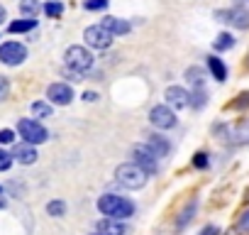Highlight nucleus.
Here are the masks:
<instances>
[{
    "instance_id": "4468645a",
    "label": "nucleus",
    "mask_w": 249,
    "mask_h": 235,
    "mask_svg": "<svg viewBox=\"0 0 249 235\" xmlns=\"http://www.w3.org/2000/svg\"><path fill=\"white\" fill-rule=\"evenodd\" d=\"M147 147H149V150H152L157 157H166V155H169V150H171L169 140H166V137H161V135H152Z\"/></svg>"
},
{
    "instance_id": "2f4dec72",
    "label": "nucleus",
    "mask_w": 249,
    "mask_h": 235,
    "mask_svg": "<svg viewBox=\"0 0 249 235\" xmlns=\"http://www.w3.org/2000/svg\"><path fill=\"white\" fill-rule=\"evenodd\" d=\"M3 20H5V8L0 5V25H3Z\"/></svg>"
},
{
    "instance_id": "473e14b6",
    "label": "nucleus",
    "mask_w": 249,
    "mask_h": 235,
    "mask_svg": "<svg viewBox=\"0 0 249 235\" xmlns=\"http://www.w3.org/2000/svg\"><path fill=\"white\" fill-rule=\"evenodd\" d=\"M215 233H217V230H215V228H208V230H205V233H203V235H215Z\"/></svg>"
},
{
    "instance_id": "5701e85b",
    "label": "nucleus",
    "mask_w": 249,
    "mask_h": 235,
    "mask_svg": "<svg viewBox=\"0 0 249 235\" xmlns=\"http://www.w3.org/2000/svg\"><path fill=\"white\" fill-rule=\"evenodd\" d=\"M191 105H193V108H203V105H205V91H203V88H196V91L191 93Z\"/></svg>"
},
{
    "instance_id": "39448f33",
    "label": "nucleus",
    "mask_w": 249,
    "mask_h": 235,
    "mask_svg": "<svg viewBox=\"0 0 249 235\" xmlns=\"http://www.w3.org/2000/svg\"><path fill=\"white\" fill-rule=\"evenodd\" d=\"M83 39H86V44L93 47V49H107L110 42L115 39V35H112L110 30H105L103 25H93V27H86Z\"/></svg>"
},
{
    "instance_id": "9d476101",
    "label": "nucleus",
    "mask_w": 249,
    "mask_h": 235,
    "mask_svg": "<svg viewBox=\"0 0 249 235\" xmlns=\"http://www.w3.org/2000/svg\"><path fill=\"white\" fill-rule=\"evenodd\" d=\"M166 100L174 108H186V105H191V93L181 86H169L166 88Z\"/></svg>"
},
{
    "instance_id": "dca6fc26",
    "label": "nucleus",
    "mask_w": 249,
    "mask_h": 235,
    "mask_svg": "<svg viewBox=\"0 0 249 235\" xmlns=\"http://www.w3.org/2000/svg\"><path fill=\"white\" fill-rule=\"evenodd\" d=\"M35 27H37V18H25V20L10 22V32H13V35H18V32H30V30H35Z\"/></svg>"
},
{
    "instance_id": "1a4fd4ad",
    "label": "nucleus",
    "mask_w": 249,
    "mask_h": 235,
    "mask_svg": "<svg viewBox=\"0 0 249 235\" xmlns=\"http://www.w3.org/2000/svg\"><path fill=\"white\" fill-rule=\"evenodd\" d=\"M47 98H49L52 103H56V105H69V103L73 100V91H71V86H66V83H52L49 91H47Z\"/></svg>"
},
{
    "instance_id": "0eeeda50",
    "label": "nucleus",
    "mask_w": 249,
    "mask_h": 235,
    "mask_svg": "<svg viewBox=\"0 0 249 235\" xmlns=\"http://www.w3.org/2000/svg\"><path fill=\"white\" fill-rule=\"evenodd\" d=\"M149 120H152L154 128H159V130H169V128L176 125V115H174V110H171L169 105H154L152 113H149Z\"/></svg>"
},
{
    "instance_id": "412c9836",
    "label": "nucleus",
    "mask_w": 249,
    "mask_h": 235,
    "mask_svg": "<svg viewBox=\"0 0 249 235\" xmlns=\"http://www.w3.org/2000/svg\"><path fill=\"white\" fill-rule=\"evenodd\" d=\"M32 113H35V118H49L52 115V105L37 100V103H32Z\"/></svg>"
},
{
    "instance_id": "ddd939ff",
    "label": "nucleus",
    "mask_w": 249,
    "mask_h": 235,
    "mask_svg": "<svg viewBox=\"0 0 249 235\" xmlns=\"http://www.w3.org/2000/svg\"><path fill=\"white\" fill-rule=\"evenodd\" d=\"M98 233L100 235H124L127 233V225H122L117 218H103L98 223Z\"/></svg>"
},
{
    "instance_id": "9b49d317",
    "label": "nucleus",
    "mask_w": 249,
    "mask_h": 235,
    "mask_svg": "<svg viewBox=\"0 0 249 235\" xmlns=\"http://www.w3.org/2000/svg\"><path fill=\"white\" fill-rule=\"evenodd\" d=\"M37 150L30 145V142H20L13 147V159H18L20 164H35L37 162Z\"/></svg>"
},
{
    "instance_id": "a211bd4d",
    "label": "nucleus",
    "mask_w": 249,
    "mask_h": 235,
    "mask_svg": "<svg viewBox=\"0 0 249 235\" xmlns=\"http://www.w3.org/2000/svg\"><path fill=\"white\" fill-rule=\"evenodd\" d=\"M186 78H188L196 88H203V78H205V74H203L200 66H191V69L186 71Z\"/></svg>"
},
{
    "instance_id": "a878e982",
    "label": "nucleus",
    "mask_w": 249,
    "mask_h": 235,
    "mask_svg": "<svg viewBox=\"0 0 249 235\" xmlns=\"http://www.w3.org/2000/svg\"><path fill=\"white\" fill-rule=\"evenodd\" d=\"M10 164H13V155H8L5 150H0V172L10 169Z\"/></svg>"
},
{
    "instance_id": "f03ea898",
    "label": "nucleus",
    "mask_w": 249,
    "mask_h": 235,
    "mask_svg": "<svg viewBox=\"0 0 249 235\" xmlns=\"http://www.w3.org/2000/svg\"><path fill=\"white\" fill-rule=\"evenodd\" d=\"M115 179L124 189H142L147 184V172L142 167H137L135 162H127V164H120L115 169Z\"/></svg>"
},
{
    "instance_id": "7c9ffc66",
    "label": "nucleus",
    "mask_w": 249,
    "mask_h": 235,
    "mask_svg": "<svg viewBox=\"0 0 249 235\" xmlns=\"http://www.w3.org/2000/svg\"><path fill=\"white\" fill-rule=\"evenodd\" d=\"M83 98H86V100L90 103V100H98V93H93V91H88V93H86Z\"/></svg>"
},
{
    "instance_id": "72a5a7b5",
    "label": "nucleus",
    "mask_w": 249,
    "mask_h": 235,
    "mask_svg": "<svg viewBox=\"0 0 249 235\" xmlns=\"http://www.w3.org/2000/svg\"><path fill=\"white\" fill-rule=\"evenodd\" d=\"M0 208H5V198H0Z\"/></svg>"
},
{
    "instance_id": "f8f14e48",
    "label": "nucleus",
    "mask_w": 249,
    "mask_h": 235,
    "mask_svg": "<svg viewBox=\"0 0 249 235\" xmlns=\"http://www.w3.org/2000/svg\"><path fill=\"white\" fill-rule=\"evenodd\" d=\"M227 22H230L232 27H237V30H247V27H249V10L242 8V5L227 10Z\"/></svg>"
},
{
    "instance_id": "f257e3e1",
    "label": "nucleus",
    "mask_w": 249,
    "mask_h": 235,
    "mask_svg": "<svg viewBox=\"0 0 249 235\" xmlns=\"http://www.w3.org/2000/svg\"><path fill=\"white\" fill-rule=\"evenodd\" d=\"M98 211L103 215H107V218H117L120 220V218H130L135 213V206H132V201L122 198V196L105 194V196L98 198Z\"/></svg>"
},
{
    "instance_id": "c756f323",
    "label": "nucleus",
    "mask_w": 249,
    "mask_h": 235,
    "mask_svg": "<svg viewBox=\"0 0 249 235\" xmlns=\"http://www.w3.org/2000/svg\"><path fill=\"white\" fill-rule=\"evenodd\" d=\"M239 228H242V230H249V211L242 213V218H239Z\"/></svg>"
},
{
    "instance_id": "aec40b11",
    "label": "nucleus",
    "mask_w": 249,
    "mask_h": 235,
    "mask_svg": "<svg viewBox=\"0 0 249 235\" xmlns=\"http://www.w3.org/2000/svg\"><path fill=\"white\" fill-rule=\"evenodd\" d=\"M22 15L25 18H37L39 15V3H37V0H22Z\"/></svg>"
},
{
    "instance_id": "393cba45",
    "label": "nucleus",
    "mask_w": 249,
    "mask_h": 235,
    "mask_svg": "<svg viewBox=\"0 0 249 235\" xmlns=\"http://www.w3.org/2000/svg\"><path fill=\"white\" fill-rule=\"evenodd\" d=\"M86 10H105L107 8V0H86Z\"/></svg>"
},
{
    "instance_id": "e433bc0d",
    "label": "nucleus",
    "mask_w": 249,
    "mask_h": 235,
    "mask_svg": "<svg viewBox=\"0 0 249 235\" xmlns=\"http://www.w3.org/2000/svg\"><path fill=\"white\" fill-rule=\"evenodd\" d=\"M0 191H3V186H0Z\"/></svg>"
},
{
    "instance_id": "423d86ee",
    "label": "nucleus",
    "mask_w": 249,
    "mask_h": 235,
    "mask_svg": "<svg viewBox=\"0 0 249 235\" xmlns=\"http://www.w3.org/2000/svg\"><path fill=\"white\" fill-rule=\"evenodd\" d=\"M27 59V49L18 42H5L3 47H0V61L8 64V66H18Z\"/></svg>"
},
{
    "instance_id": "cd10ccee",
    "label": "nucleus",
    "mask_w": 249,
    "mask_h": 235,
    "mask_svg": "<svg viewBox=\"0 0 249 235\" xmlns=\"http://www.w3.org/2000/svg\"><path fill=\"white\" fill-rule=\"evenodd\" d=\"M8 93H10V83H8L5 76H0V100H5Z\"/></svg>"
},
{
    "instance_id": "20e7f679",
    "label": "nucleus",
    "mask_w": 249,
    "mask_h": 235,
    "mask_svg": "<svg viewBox=\"0 0 249 235\" xmlns=\"http://www.w3.org/2000/svg\"><path fill=\"white\" fill-rule=\"evenodd\" d=\"M18 130H20L22 140L30 142V145H39V142H44L49 137V133L44 130V125H39L37 120H30V118H25V120L18 123Z\"/></svg>"
},
{
    "instance_id": "2eb2a0df",
    "label": "nucleus",
    "mask_w": 249,
    "mask_h": 235,
    "mask_svg": "<svg viewBox=\"0 0 249 235\" xmlns=\"http://www.w3.org/2000/svg\"><path fill=\"white\" fill-rule=\"evenodd\" d=\"M100 25H103L105 30H110L112 35H127V32H130V25L124 22V20H117V18H105Z\"/></svg>"
},
{
    "instance_id": "4be33fe9",
    "label": "nucleus",
    "mask_w": 249,
    "mask_h": 235,
    "mask_svg": "<svg viewBox=\"0 0 249 235\" xmlns=\"http://www.w3.org/2000/svg\"><path fill=\"white\" fill-rule=\"evenodd\" d=\"M47 213L54 215V218H59V215L66 213V203H64V201H52V203L47 206Z\"/></svg>"
},
{
    "instance_id": "c85d7f7f",
    "label": "nucleus",
    "mask_w": 249,
    "mask_h": 235,
    "mask_svg": "<svg viewBox=\"0 0 249 235\" xmlns=\"http://www.w3.org/2000/svg\"><path fill=\"white\" fill-rule=\"evenodd\" d=\"M15 140V133L13 130H0V145H10Z\"/></svg>"
},
{
    "instance_id": "c9c22d12",
    "label": "nucleus",
    "mask_w": 249,
    "mask_h": 235,
    "mask_svg": "<svg viewBox=\"0 0 249 235\" xmlns=\"http://www.w3.org/2000/svg\"><path fill=\"white\" fill-rule=\"evenodd\" d=\"M93 235H100V233H93Z\"/></svg>"
},
{
    "instance_id": "6e6552de",
    "label": "nucleus",
    "mask_w": 249,
    "mask_h": 235,
    "mask_svg": "<svg viewBox=\"0 0 249 235\" xmlns=\"http://www.w3.org/2000/svg\"><path fill=\"white\" fill-rule=\"evenodd\" d=\"M132 157H135V164L142 167L147 174L157 172V155H154L147 145H137V147L132 150Z\"/></svg>"
},
{
    "instance_id": "f704fd0d",
    "label": "nucleus",
    "mask_w": 249,
    "mask_h": 235,
    "mask_svg": "<svg viewBox=\"0 0 249 235\" xmlns=\"http://www.w3.org/2000/svg\"><path fill=\"white\" fill-rule=\"evenodd\" d=\"M247 198H249V191H247Z\"/></svg>"
},
{
    "instance_id": "b1692460",
    "label": "nucleus",
    "mask_w": 249,
    "mask_h": 235,
    "mask_svg": "<svg viewBox=\"0 0 249 235\" xmlns=\"http://www.w3.org/2000/svg\"><path fill=\"white\" fill-rule=\"evenodd\" d=\"M44 13H47L49 18H59V15L64 13V5H61V3H47V5H44Z\"/></svg>"
},
{
    "instance_id": "f3484780",
    "label": "nucleus",
    "mask_w": 249,
    "mask_h": 235,
    "mask_svg": "<svg viewBox=\"0 0 249 235\" xmlns=\"http://www.w3.org/2000/svg\"><path fill=\"white\" fill-rule=\"evenodd\" d=\"M208 66H210V71H213V76H215L217 81H225V78H227V69H225V64H222L217 57H210V59H208Z\"/></svg>"
},
{
    "instance_id": "6ab92c4d",
    "label": "nucleus",
    "mask_w": 249,
    "mask_h": 235,
    "mask_svg": "<svg viewBox=\"0 0 249 235\" xmlns=\"http://www.w3.org/2000/svg\"><path fill=\"white\" fill-rule=\"evenodd\" d=\"M232 47H234V37H232V35H227V32L217 35V39H215V49H217V52H227V49H232Z\"/></svg>"
},
{
    "instance_id": "7ed1b4c3",
    "label": "nucleus",
    "mask_w": 249,
    "mask_h": 235,
    "mask_svg": "<svg viewBox=\"0 0 249 235\" xmlns=\"http://www.w3.org/2000/svg\"><path fill=\"white\" fill-rule=\"evenodd\" d=\"M64 59H66V66H69V69L81 71V74H86V71L93 66V54H90L86 47H78V44L69 47Z\"/></svg>"
},
{
    "instance_id": "bb28decb",
    "label": "nucleus",
    "mask_w": 249,
    "mask_h": 235,
    "mask_svg": "<svg viewBox=\"0 0 249 235\" xmlns=\"http://www.w3.org/2000/svg\"><path fill=\"white\" fill-rule=\"evenodd\" d=\"M193 164H196L198 169H205V167H208V155H205V152H198V155L193 157Z\"/></svg>"
}]
</instances>
